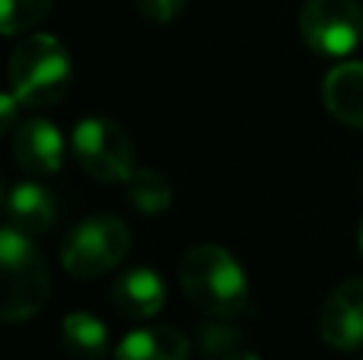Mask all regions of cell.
I'll use <instances>...</instances> for the list:
<instances>
[{
	"label": "cell",
	"mask_w": 363,
	"mask_h": 360,
	"mask_svg": "<svg viewBox=\"0 0 363 360\" xmlns=\"http://www.w3.org/2000/svg\"><path fill=\"white\" fill-rule=\"evenodd\" d=\"M112 306L128 319H153L166 306V284L150 268H131L112 284Z\"/></svg>",
	"instance_id": "9c48e42d"
},
{
	"label": "cell",
	"mask_w": 363,
	"mask_h": 360,
	"mask_svg": "<svg viewBox=\"0 0 363 360\" xmlns=\"http://www.w3.org/2000/svg\"><path fill=\"white\" fill-rule=\"evenodd\" d=\"M188 0H134L140 16H147L150 23H172L182 10H185Z\"/></svg>",
	"instance_id": "e0dca14e"
},
{
	"label": "cell",
	"mask_w": 363,
	"mask_h": 360,
	"mask_svg": "<svg viewBox=\"0 0 363 360\" xmlns=\"http://www.w3.org/2000/svg\"><path fill=\"white\" fill-rule=\"evenodd\" d=\"M115 360H191V342L172 325L134 329L115 348Z\"/></svg>",
	"instance_id": "7c38bea8"
},
{
	"label": "cell",
	"mask_w": 363,
	"mask_h": 360,
	"mask_svg": "<svg viewBox=\"0 0 363 360\" xmlns=\"http://www.w3.org/2000/svg\"><path fill=\"white\" fill-rule=\"evenodd\" d=\"M131 252V230L112 214L80 220L61 242V265L74 278H99L118 268Z\"/></svg>",
	"instance_id": "277c9868"
},
{
	"label": "cell",
	"mask_w": 363,
	"mask_h": 360,
	"mask_svg": "<svg viewBox=\"0 0 363 360\" xmlns=\"http://www.w3.org/2000/svg\"><path fill=\"white\" fill-rule=\"evenodd\" d=\"M322 102L341 125L363 131V64L345 61L328 70L322 83Z\"/></svg>",
	"instance_id": "30bf717a"
},
{
	"label": "cell",
	"mask_w": 363,
	"mask_h": 360,
	"mask_svg": "<svg viewBox=\"0 0 363 360\" xmlns=\"http://www.w3.org/2000/svg\"><path fill=\"white\" fill-rule=\"evenodd\" d=\"M0 268H4V300H0V319L4 322H26L38 316L51 297V281L32 236L19 233L6 223L0 233Z\"/></svg>",
	"instance_id": "7a4b0ae2"
},
{
	"label": "cell",
	"mask_w": 363,
	"mask_h": 360,
	"mask_svg": "<svg viewBox=\"0 0 363 360\" xmlns=\"http://www.w3.org/2000/svg\"><path fill=\"white\" fill-rule=\"evenodd\" d=\"M179 284L185 297L211 319H239L252 313L245 271L223 246H194L179 261Z\"/></svg>",
	"instance_id": "6da1fadb"
},
{
	"label": "cell",
	"mask_w": 363,
	"mask_h": 360,
	"mask_svg": "<svg viewBox=\"0 0 363 360\" xmlns=\"http://www.w3.org/2000/svg\"><path fill=\"white\" fill-rule=\"evenodd\" d=\"M125 185H128V201H131L140 214H163L172 204L169 179L157 169H134Z\"/></svg>",
	"instance_id": "5bb4252c"
},
{
	"label": "cell",
	"mask_w": 363,
	"mask_h": 360,
	"mask_svg": "<svg viewBox=\"0 0 363 360\" xmlns=\"http://www.w3.org/2000/svg\"><path fill=\"white\" fill-rule=\"evenodd\" d=\"M6 220L26 236H42L55 223V198L48 189L35 182H16L6 189L4 198Z\"/></svg>",
	"instance_id": "8fae6325"
},
{
	"label": "cell",
	"mask_w": 363,
	"mask_h": 360,
	"mask_svg": "<svg viewBox=\"0 0 363 360\" xmlns=\"http://www.w3.org/2000/svg\"><path fill=\"white\" fill-rule=\"evenodd\" d=\"M0 10H4V35H16L42 23L45 13L51 10V0H0Z\"/></svg>",
	"instance_id": "2e32d148"
},
{
	"label": "cell",
	"mask_w": 363,
	"mask_h": 360,
	"mask_svg": "<svg viewBox=\"0 0 363 360\" xmlns=\"http://www.w3.org/2000/svg\"><path fill=\"white\" fill-rule=\"evenodd\" d=\"M13 157L32 176H51L64 163V140L51 121L29 118L13 131Z\"/></svg>",
	"instance_id": "ba28073f"
},
{
	"label": "cell",
	"mask_w": 363,
	"mask_h": 360,
	"mask_svg": "<svg viewBox=\"0 0 363 360\" xmlns=\"http://www.w3.org/2000/svg\"><path fill=\"white\" fill-rule=\"evenodd\" d=\"M70 57L55 35H29L16 45L10 57V89L19 106H55L70 86Z\"/></svg>",
	"instance_id": "3957f363"
},
{
	"label": "cell",
	"mask_w": 363,
	"mask_h": 360,
	"mask_svg": "<svg viewBox=\"0 0 363 360\" xmlns=\"http://www.w3.org/2000/svg\"><path fill=\"white\" fill-rule=\"evenodd\" d=\"M226 360H262V357H258V354H252V351H245V348H239L236 354H230Z\"/></svg>",
	"instance_id": "d6986e66"
},
{
	"label": "cell",
	"mask_w": 363,
	"mask_h": 360,
	"mask_svg": "<svg viewBox=\"0 0 363 360\" xmlns=\"http://www.w3.org/2000/svg\"><path fill=\"white\" fill-rule=\"evenodd\" d=\"M16 106L19 99L13 96V89H6L4 99H0V108H4V131H13V118H16Z\"/></svg>",
	"instance_id": "ac0fdd59"
},
{
	"label": "cell",
	"mask_w": 363,
	"mask_h": 360,
	"mask_svg": "<svg viewBox=\"0 0 363 360\" xmlns=\"http://www.w3.org/2000/svg\"><path fill=\"white\" fill-rule=\"evenodd\" d=\"M319 335L338 351L363 348V278H347L332 291L322 306Z\"/></svg>",
	"instance_id": "52a82bcc"
},
{
	"label": "cell",
	"mask_w": 363,
	"mask_h": 360,
	"mask_svg": "<svg viewBox=\"0 0 363 360\" xmlns=\"http://www.w3.org/2000/svg\"><path fill=\"white\" fill-rule=\"evenodd\" d=\"M70 150H74L77 163L83 166V172L96 182H128V176L134 172L131 137L121 125H115L112 118H102V115L77 121L74 134H70Z\"/></svg>",
	"instance_id": "5b68a950"
},
{
	"label": "cell",
	"mask_w": 363,
	"mask_h": 360,
	"mask_svg": "<svg viewBox=\"0 0 363 360\" xmlns=\"http://www.w3.org/2000/svg\"><path fill=\"white\" fill-rule=\"evenodd\" d=\"M230 319H217L198 329V351L204 360H226L242 348V335L233 325H226Z\"/></svg>",
	"instance_id": "9a60e30c"
},
{
	"label": "cell",
	"mask_w": 363,
	"mask_h": 360,
	"mask_svg": "<svg viewBox=\"0 0 363 360\" xmlns=\"http://www.w3.org/2000/svg\"><path fill=\"white\" fill-rule=\"evenodd\" d=\"M61 344L70 360H102L108 351L106 322L93 313H70L61 322Z\"/></svg>",
	"instance_id": "4fadbf2b"
},
{
	"label": "cell",
	"mask_w": 363,
	"mask_h": 360,
	"mask_svg": "<svg viewBox=\"0 0 363 360\" xmlns=\"http://www.w3.org/2000/svg\"><path fill=\"white\" fill-rule=\"evenodd\" d=\"M357 242H360V252H363V220H360V233H357Z\"/></svg>",
	"instance_id": "ffe728a7"
},
{
	"label": "cell",
	"mask_w": 363,
	"mask_h": 360,
	"mask_svg": "<svg viewBox=\"0 0 363 360\" xmlns=\"http://www.w3.org/2000/svg\"><path fill=\"white\" fill-rule=\"evenodd\" d=\"M300 35L315 55L345 57L363 42V6L357 0H306Z\"/></svg>",
	"instance_id": "8992f818"
}]
</instances>
